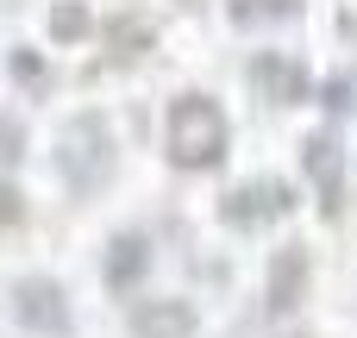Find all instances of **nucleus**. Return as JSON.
<instances>
[{
    "instance_id": "obj_1",
    "label": "nucleus",
    "mask_w": 357,
    "mask_h": 338,
    "mask_svg": "<svg viewBox=\"0 0 357 338\" xmlns=\"http://www.w3.org/2000/svg\"><path fill=\"white\" fill-rule=\"evenodd\" d=\"M119 169V144H113V125L107 113H75L63 119L56 132V176L69 194H100Z\"/></svg>"
},
{
    "instance_id": "obj_2",
    "label": "nucleus",
    "mask_w": 357,
    "mask_h": 338,
    "mask_svg": "<svg viewBox=\"0 0 357 338\" xmlns=\"http://www.w3.org/2000/svg\"><path fill=\"white\" fill-rule=\"evenodd\" d=\"M232 132H226V113L213 94H176L169 100V119H163V151L176 169H213L226 157Z\"/></svg>"
},
{
    "instance_id": "obj_3",
    "label": "nucleus",
    "mask_w": 357,
    "mask_h": 338,
    "mask_svg": "<svg viewBox=\"0 0 357 338\" xmlns=\"http://www.w3.org/2000/svg\"><path fill=\"white\" fill-rule=\"evenodd\" d=\"M289 207H295V194H289L282 176H251V182H238V188L220 201V220H226L232 232H264V226H276Z\"/></svg>"
},
{
    "instance_id": "obj_4",
    "label": "nucleus",
    "mask_w": 357,
    "mask_h": 338,
    "mask_svg": "<svg viewBox=\"0 0 357 338\" xmlns=\"http://www.w3.org/2000/svg\"><path fill=\"white\" fill-rule=\"evenodd\" d=\"M13 320L25 326V332L38 338H63L75 320H69V295H63V282H50V276H19L13 282Z\"/></svg>"
},
{
    "instance_id": "obj_5",
    "label": "nucleus",
    "mask_w": 357,
    "mask_h": 338,
    "mask_svg": "<svg viewBox=\"0 0 357 338\" xmlns=\"http://www.w3.org/2000/svg\"><path fill=\"white\" fill-rule=\"evenodd\" d=\"M301 163H307V182H314V194H320V213L333 220V213H339V201H345V151H339V132H333V125L307 132V144H301Z\"/></svg>"
},
{
    "instance_id": "obj_6",
    "label": "nucleus",
    "mask_w": 357,
    "mask_h": 338,
    "mask_svg": "<svg viewBox=\"0 0 357 338\" xmlns=\"http://www.w3.org/2000/svg\"><path fill=\"white\" fill-rule=\"evenodd\" d=\"M251 88H257V100H270V107H301V100H307V69H301L295 56L264 50V56H251Z\"/></svg>"
},
{
    "instance_id": "obj_7",
    "label": "nucleus",
    "mask_w": 357,
    "mask_h": 338,
    "mask_svg": "<svg viewBox=\"0 0 357 338\" xmlns=\"http://www.w3.org/2000/svg\"><path fill=\"white\" fill-rule=\"evenodd\" d=\"M144 270H151V238H144V232H113V238H107V263H100L107 289H113V295H132V289L144 282Z\"/></svg>"
},
{
    "instance_id": "obj_8",
    "label": "nucleus",
    "mask_w": 357,
    "mask_h": 338,
    "mask_svg": "<svg viewBox=\"0 0 357 338\" xmlns=\"http://www.w3.org/2000/svg\"><path fill=\"white\" fill-rule=\"evenodd\" d=\"M201 332V320H195V307L188 301H138L132 307V338H195Z\"/></svg>"
},
{
    "instance_id": "obj_9",
    "label": "nucleus",
    "mask_w": 357,
    "mask_h": 338,
    "mask_svg": "<svg viewBox=\"0 0 357 338\" xmlns=\"http://www.w3.org/2000/svg\"><path fill=\"white\" fill-rule=\"evenodd\" d=\"M307 301V245H282V257L270 263V314H289Z\"/></svg>"
},
{
    "instance_id": "obj_10",
    "label": "nucleus",
    "mask_w": 357,
    "mask_h": 338,
    "mask_svg": "<svg viewBox=\"0 0 357 338\" xmlns=\"http://www.w3.org/2000/svg\"><path fill=\"white\" fill-rule=\"evenodd\" d=\"M226 19H232L238 31L289 25V19H301V0H226Z\"/></svg>"
},
{
    "instance_id": "obj_11",
    "label": "nucleus",
    "mask_w": 357,
    "mask_h": 338,
    "mask_svg": "<svg viewBox=\"0 0 357 338\" xmlns=\"http://www.w3.org/2000/svg\"><path fill=\"white\" fill-rule=\"evenodd\" d=\"M107 38H113V56L126 63V56H144L157 31H151V19H132V13H126V19H113V31H107Z\"/></svg>"
},
{
    "instance_id": "obj_12",
    "label": "nucleus",
    "mask_w": 357,
    "mask_h": 338,
    "mask_svg": "<svg viewBox=\"0 0 357 338\" xmlns=\"http://www.w3.org/2000/svg\"><path fill=\"white\" fill-rule=\"evenodd\" d=\"M50 38H56V44H75V38H88V6H82V0H63V6H50Z\"/></svg>"
},
{
    "instance_id": "obj_13",
    "label": "nucleus",
    "mask_w": 357,
    "mask_h": 338,
    "mask_svg": "<svg viewBox=\"0 0 357 338\" xmlns=\"http://www.w3.org/2000/svg\"><path fill=\"white\" fill-rule=\"evenodd\" d=\"M13 82H25V88H44V63H38L31 50H13Z\"/></svg>"
},
{
    "instance_id": "obj_14",
    "label": "nucleus",
    "mask_w": 357,
    "mask_h": 338,
    "mask_svg": "<svg viewBox=\"0 0 357 338\" xmlns=\"http://www.w3.org/2000/svg\"><path fill=\"white\" fill-rule=\"evenodd\" d=\"M19 144H25V132L0 113V163H19Z\"/></svg>"
}]
</instances>
